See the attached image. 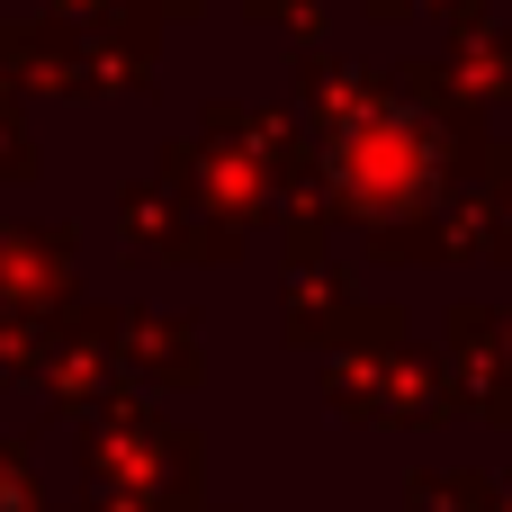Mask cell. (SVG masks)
<instances>
[{
  "instance_id": "obj_1",
  "label": "cell",
  "mask_w": 512,
  "mask_h": 512,
  "mask_svg": "<svg viewBox=\"0 0 512 512\" xmlns=\"http://www.w3.org/2000/svg\"><path fill=\"white\" fill-rule=\"evenodd\" d=\"M0 512H27V504H18V486H9V477H0Z\"/></svg>"
}]
</instances>
